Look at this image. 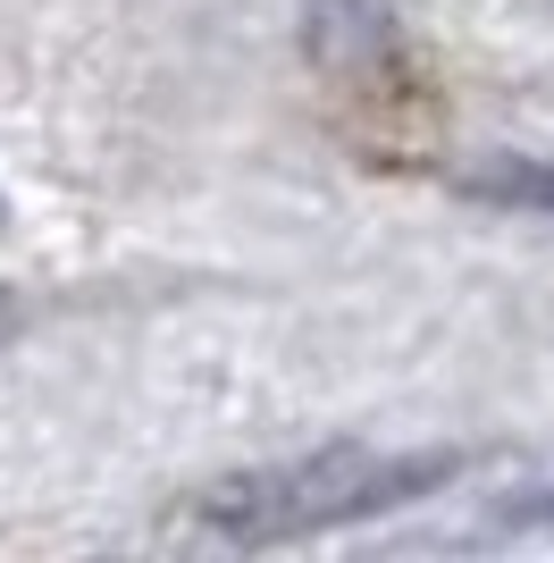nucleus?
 Segmentation results:
<instances>
[{"label":"nucleus","mask_w":554,"mask_h":563,"mask_svg":"<svg viewBox=\"0 0 554 563\" xmlns=\"http://www.w3.org/2000/svg\"><path fill=\"white\" fill-rule=\"evenodd\" d=\"M302 51H311L328 76L387 68V51H395L387 0H302Z\"/></svg>","instance_id":"nucleus-2"},{"label":"nucleus","mask_w":554,"mask_h":563,"mask_svg":"<svg viewBox=\"0 0 554 563\" xmlns=\"http://www.w3.org/2000/svg\"><path fill=\"white\" fill-rule=\"evenodd\" d=\"M462 471V454H378V446H320L295 463H261L235 471L219 488L193 496L185 530L219 547H277V539H311V530H345V521L395 514L412 496H437Z\"/></svg>","instance_id":"nucleus-1"},{"label":"nucleus","mask_w":554,"mask_h":563,"mask_svg":"<svg viewBox=\"0 0 554 563\" xmlns=\"http://www.w3.org/2000/svg\"><path fill=\"white\" fill-rule=\"evenodd\" d=\"M0 228H9V202H0Z\"/></svg>","instance_id":"nucleus-4"},{"label":"nucleus","mask_w":554,"mask_h":563,"mask_svg":"<svg viewBox=\"0 0 554 563\" xmlns=\"http://www.w3.org/2000/svg\"><path fill=\"white\" fill-rule=\"evenodd\" d=\"M454 186L496 211H554V161H530V152H479L454 168Z\"/></svg>","instance_id":"nucleus-3"}]
</instances>
